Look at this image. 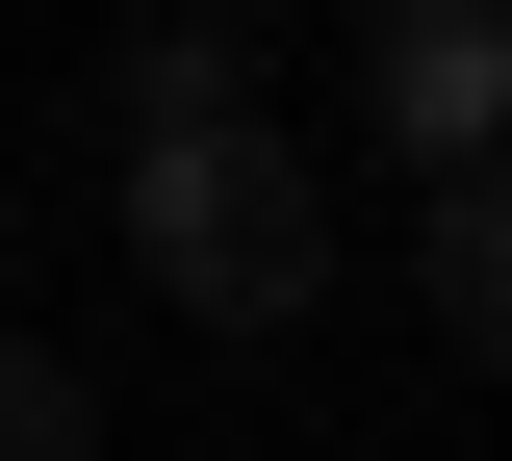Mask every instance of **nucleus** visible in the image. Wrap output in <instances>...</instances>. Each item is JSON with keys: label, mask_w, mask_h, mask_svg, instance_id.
<instances>
[{"label": "nucleus", "mask_w": 512, "mask_h": 461, "mask_svg": "<svg viewBox=\"0 0 512 461\" xmlns=\"http://www.w3.org/2000/svg\"><path fill=\"white\" fill-rule=\"evenodd\" d=\"M359 129L410 180H512V0H359Z\"/></svg>", "instance_id": "2"}, {"label": "nucleus", "mask_w": 512, "mask_h": 461, "mask_svg": "<svg viewBox=\"0 0 512 461\" xmlns=\"http://www.w3.org/2000/svg\"><path fill=\"white\" fill-rule=\"evenodd\" d=\"M436 333L512 359V180H436Z\"/></svg>", "instance_id": "4"}, {"label": "nucleus", "mask_w": 512, "mask_h": 461, "mask_svg": "<svg viewBox=\"0 0 512 461\" xmlns=\"http://www.w3.org/2000/svg\"><path fill=\"white\" fill-rule=\"evenodd\" d=\"M0 461H103V410H77L52 333H0Z\"/></svg>", "instance_id": "5"}, {"label": "nucleus", "mask_w": 512, "mask_h": 461, "mask_svg": "<svg viewBox=\"0 0 512 461\" xmlns=\"http://www.w3.org/2000/svg\"><path fill=\"white\" fill-rule=\"evenodd\" d=\"M103 103H128V154H154V129H256V52H231V26H128Z\"/></svg>", "instance_id": "3"}, {"label": "nucleus", "mask_w": 512, "mask_h": 461, "mask_svg": "<svg viewBox=\"0 0 512 461\" xmlns=\"http://www.w3.org/2000/svg\"><path fill=\"white\" fill-rule=\"evenodd\" d=\"M128 257H154V308H180V333H308L333 180H308L282 129H154V154H128Z\"/></svg>", "instance_id": "1"}]
</instances>
